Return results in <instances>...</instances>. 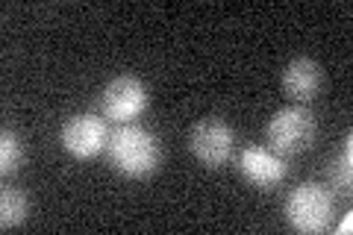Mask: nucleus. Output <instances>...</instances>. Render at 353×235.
<instances>
[{"label":"nucleus","instance_id":"1","mask_svg":"<svg viewBox=\"0 0 353 235\" xmlns=\"http://www.w3.org/2000/svg\"><path fill=\"white\" fill-rule=\"evenodd\" d=\"M106 159L121 176H150L162 162L159 139L150 130L139 124H118V130L109 132L106 141Z\"/></svg>","mask_w":353,"mask_h":235},{"label":"nucleus","instance_id":"2","mask_svg":"<svg viewBox=\"0 0 353 235\" xmlns=\"http://www.w3.org/2000/svg\"><path fill=\"white\" fill-rule=\"evenodd\" d=\"M336 215V194L321 183H301L285 197V221L294 232L315 235L327 232Z\"/></svg>","mask_w":353,"mask_h":235},{"label":"nucleus","instance_id":"3","mask_svg":"<svg viewBox=\"0 0 353 235\" xmlns=\"http://www.w3.org/2000/svg\"><path fill=\"white\" fill-rule=\"evenodd\" d=\"M318 136V121L306 106H285L274 112L265 127V141L277 156H301L312 147Z\"/></svg>","mask_w":353,"mask_h":235},{"label":"nucleus","instance_id":"4","mask_svg":"<svg viewBox=\"0 0 353 235\" xmlns=\"http://www.w3.org/2000/svg\"><path fill=\"white\" fill-rule=\"evenodd\" d=\"M150 106V94L141 80L136 76H115L103 85L101 97H97V109L101 118L112 121V124H132L139 115H145Z\"/></svg>","mask_w":353,"mask_h":235},{"label":"nucleus","instance_id":"5","mask_svg":"<svg viewBox=\"0 0 353 235\" xmlns=\"http://www.w3.org/2000/svg\"><path fill=\"white\" fill-rule=\"evenodd\" d=\"M233 130H230L221 118H203L197 121L189 132V150L203 167H224L233 156Z\"/></svg>","mask_w":353,"mask_h":235},{"label":"nucleus","instance_id":"6","mask_svg":"<svg viewBox=\"0 0 353 235\" xmlns=\"http://www.w3.org/2000/svg\"><path fill=\"white\" fill-rule=\"evenodd\" d=\"M59 141L74 159H94L109 141L106 121L101 115H71L59 130Z\"/></svg>","mask_w":353,"mask_h":235},{"label":"nucleus","instance_id":"7","mask_svg":"<svg viewBox=\"0 0 353 235\" xmlns=\"http://www.w3.org/2000/svg\"><path fill=\"white\" fill-rule=\"evenodd\" d=\"M239 174L248 185L259 188V192H268V188L280 185L285 180L289 165L271 147H245L239 153Z\"/></svg>","mask_w":353,"mask_h":235},{"label":"nucleus","instance_id":"8","mask_svg":"<svg viewBox=\"0 0 353 235\" xmlns=\"http://www.w3.org/2000/svg\"><path fill=\"white\" fill-rule=\"evenodd\" d=\"M324 85V68L309 56H297L285 65L283 71V92L289 94L294 103H309L315 100Z\"/></svg>","mask_w":353,"mask_h":235},{"label":"nucleus","instance_id":"9","mask_svg":"<svg viewBox=\"0 0 353 235\" xmlns=\"http://www.w3.org/2000/svg\"><path fill=\"white\" fill-rule=\"evenodd\" d=\"M353 136L347 132L345 136V141H341V147L336 150V156L330 159V165H327V180H330V192L333 194H350V183H353V159H350V150H353Z\"/></svg>","mask_w":353,"mask_h":235},{"label":"nucleus","instance_id":"10","mask_svg":"<svg viewBox=\"0 0 353 235\" xmlns=\"http://www.w3.org/2000/svg\"><path fill=\"white\" fill-rule=\"evenodd\" d=\"M27 212H30V203L24 192H18V188H3L0 192V227L3 229L21 227L27 221Z\"/></svg>","mask_w":353,"mask_h":235},{"label":"nucleus","instance_id":"11","mask_svg":"<svg viewBox=\"0 0 353 235\" xmlns=\"http://www.w3.org/2000/svg\"><path fill=\"white\" fill-rule=\"evenodd\" d=\"M21 162H24V147H21V139L15 136L12 130L0 132V174L9 176L15 174Z\"/></svg>","mask_w":353,"mask_h":235},{"label":"nucleus","instance_id":"12","mask_svg":"<svg viewBox=\"0 0 353 235\" xmlns=\"http://www.w3.org/2000/svg\"><path fill=\"white\" fill-rule=\"evenodd\" d=\"M350 227H353V215H350V212H347V215H345V218H341V223H339V227H336V232H339V235H345V232H350Z\"/></svg>","mask_w":353,"mask_h":235}]
</instances>
